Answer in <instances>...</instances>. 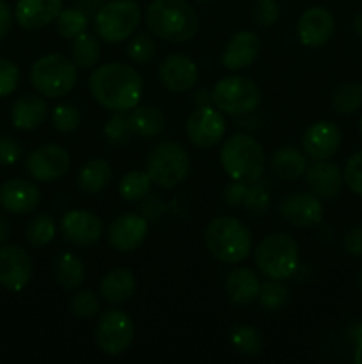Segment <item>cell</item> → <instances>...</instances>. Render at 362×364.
<instances>
[{"label":"cell","instance_id":"277c9868","mask_svg":"<svg viewBox=\"0 0 362 364\" xmlns=\"http://www.w3.org/2000/svg\"><path fill=\"white\" fill-rule=\"evenodd\" d=\"M220 164L229 180L256 183L265 173L266 155L263 146L252 135L234 134L224 141Z\"/></svg>","mask_w":362,"mask_h":364},{"label":"cell","instance_id":"ee69618b","mask_svg":"<svg viewBox=\"0 0 362 364\" xmlns=\"http://www.w3.org/2000/svg\"><path fill=\"white\" fill-rule=\"evenodd\" d=\"M20 85V68L9 59L0 57V98L13 95Z\"/></svg>","mask_w":362,"mask_h":364},{"label":"cell","instance_id":"7bdbcfd3","mask_svg":"<svg viewBox=\"0 0 362 364\" xmlns=\"http://www.w3.org/2000/svg\"><path fill=\"white\" fill-rule=\"evenodd\" d=\"M270 208V192L268 188L263 187L259 181L251 183L247 192V198H245L243 210L252 217H263Z\"/></svg>","mask_w":362,"mask_h":364},{"label":"cell","instance_id":"7402d4cb","mask_svg":"<svg viewBox=\"0 0 362 364\" xmlns=\"http://www.w3.org/2000/svg\"><path fill=\"white\" fill-rule=\"evenodd\" d=\"M62 7V0H18L14 18L21 28L35 32L53 23Z\"/></svg>","mask_w":362,"mask_h":364},{"label":"cell","instance_id":"44dd1931","mask_svg":"<svg viewBox=\"0 0 362 364\" xmlns=\"http://www.w3.org/2000/svg\"><path fill=\"white\" fill-rule=\"evenodd\" d=\"M304 176L309 191L323 201L336 199L343 191V171L337 164L329 162V160H314V164L307 166Z\"/></svg>","mask_w":362,"mask_h":364},{"label":"cell","instance_id":"e575fe53","mask_svg":"<svg viewBox=\"0 0 362 364\" xmlns=\"http://www.w3.org/2000/svg\"><path fill=\"white\" fill-rule=\"evenodd\" d=\"M57 224L48 213H38L28 220L25 228V240L31 247H46L55 238Z\"/></svg>","mask_w":362,"mask_h":364},{"label":"cell","instance_id":"30bf717a","mask_svg":"<svg viewBox=\"0 0 362 364\" xmlns=\"http://www.w3.org/2000/svg\"><path fill=\"white\" fill-rule=\"evenodd\" d=\"M135 338V323L128 313L121 309H106L96 322L94 340L105 355L116 358L131 347Z\"/></svg>","mask_w":362,"mask_h":364},{"label":"cell","instance_id":"f35d334b","mask_svg":"<svg viewBox=\"0 0 362 364\" xmlns=\"http://www.w3.org/2000/svg\"><path fill=\"white\" fill-rule=\"evenodd\" d=\"M126 55L135 64H149L156 55V43L148 32H135L128 41Z\"/></svg>","mask_w":362,"mask_h":364},{"label":"cell","instance_id":"ab89813d","mask_svg":"<svg viewBox=\"0 0 362 364\" xmlns=\"http://www.w3.org/2000/svg\"><path fill=\"white\" fill-rule=\"evenodd\" d=\"M70 309L77 318H94L102 309L99 297L87 288H77L70 299Z\"/></svg>","mask_w":362,"mask_h":364},{"label":"cell","instance_id":"b9f144b4","mask_svg":"<svg viewBox=\"0 0 362 364\" xmlns=\"http://www.w3.org/2000/svg\"><path fill=\"white\" fill-rule=\"evenodd\" d=\"M251 14L258 27L270 28L279 21L280 6L277 0H252Z\"/></svg>","mask_w":362,"mask_h":364},{"label":"cell","instance_id":"9a60e30c","mask_svg":"<svg viewBox=\"0 0 362 364\" xmlns=\"http://www.w3.org/2000/svg\"><path fill=\"white\" fill-rule=\"evenodd\" d=\"M279 215L293 228H314L323 220V203L312 192H291L279 203Z\"/></svg>","mask_w":362,"mask_h":364},{"label":"cell","instance_id":"d6986e66","mask_svg":"<svg viewBox=\"0 0 362 364\" xmlns=\"http://www.w3.org/2000/svg\"><path fill=\"white\" fill-rule=\"evenodd\" d=\"M158 78L170 92H188L199 80V68L183 53H170L160 63Z\"/></svg>","mask_w":362,"mask_h":364},{"label":"cell","instance_id":"4316f807","mask_svg":"<svg viewBox=\"0 0 362 364\" xmlns=\"http://www.w3.org/2000/svg\"><path fill=\"white\" fill-rule=\"evenodd\" d=\"M270 169L279 180L295 181L307 171V155L295 146H283L270 159Z\"/></svg>","mask_w":362,"mask_h":364},{"label":"cell","instance_id":"5b68a950","mask_svg":"<svg viewBox=\"0 0 362 364\" xmlns=\"http://www.w3.org/2000/svg\"><path fill=\"white\" fill-rule=\"evenodd\" d=\"M254 265L266 279L287 281L300 265L298 244L287 233H270L256 245Z\"/></svg>","mask_w":362,"mask_h":364},{"label":"cell","instance_id":"9c48e42d","mask_svg":"<svg viewBox=\"0 0 362 364\" xmlns=\"http://www.w3.org/2000/svg\"><path fill=\"white\" fill-rule=\"evenodd\" d=\"M213 105L227 116H247L258 110L261 89L252 78L241 75L220 78L212 89Z\"/></svg>","mask_w":362,"mask_h":364},{"label":"cell","instance_id":"d4e9b609","mask_svg":"<svg viewBox=\"0 0 362 364\" xmlns=\"http://www.w3.org/2000/svg\"><path fill=\"white\" fill-rule=\"evenodd\" d=\"M259 288H261V281L258 274L248 267H238L231 270L226 277L227 299L234 306H248L258 301Z\"/></svg>","mask_w":362,"mask_h":364},{"label":"cell","instance_id":"f907efd6","mask_svg":"<svg viewBox=\"0 0 362 364\" xmlns=\"http://www.w3.org/2000/svg\"><path fill=\"white\" fill-rule=\"evenodd\" d=\"M105 2H106V0H75V6H77L78 9L84 11V13L87 14L89 18H91V16H94L96 13H98V9Z\"/></svg>","mask_w":362,"mask_h":364},{"label":"cell","instance_id":"603a6c76","mask_svg":"<svg viewBox=\"0 0 362 364\" xmlns=\"http://www.w3.org/2000/svg\"><path fill=\"white\" fill-rule=\"evenodd\" d=\"M261 53V39L251 31H240L227 41L222 52V66L229 71H240L252 66Z\"/></svg>","mask_w":362,"mask_h":364},{"label":"cell","instance_id":"4fadbf2b","mask_svg":"<svg viewBox=\"0 0 362 364\" xmlns=\"http://www.w3.org/2000/svg\"><path fill=\"white\" fill-rule=\"evenodd\" d=\"M60 233L75 247H91L103 237V220L89 210H70L60 217Z\"/></svg>","mask_w":362,"mask_h":364},{"label":"cell","instance_id":"f6af8a7d","mask_svg":"<svg viewBox=\"0 0 362 364\" xmlns=\"http://www.w3.org/2000/svg\"><path fill=\"white\" fill-rule=\"evenodd\" d=\"M343 176H344V183H346V187L350 188L353 194L361 196L362 198V149L361 151L353 153V155L346 160Z\"/></svg>","mask_w":362,"mask_h":364},{"label":"cell","instance_id":"e0dca14e","mask_svg":"<svg viewBox=\"0 0 362 364\" xmlns=\"http://www.w3.org/2000/svg\"><path fill=\"white\" fill-rule=\"evenodd\" d=\"M336 18L327 7L312 6L300 14L297 23V36L309 48H319L334 38Z\"/></svg>","mask_w":362,"mask_h":364},{"label":"cell","instance_id":"52a82bcc","mask_svg":"<svg viewBox=\"0 0 362 364\" xmlns=\"http://www.w3.org/2000/svg\"><path fill=\"white\" fill-rule=\"evenodd\" d=\"M142 11L135 0H106L92 16L94 34L109 45H117L137 32Z\"/></svg>","mask_w":362,"mask_h":364},{"label":"cell","instance_id":"f546056e","mask_svg":"<svg viewBox=\"0 0 362 364\" xmlns=\"http://www.w3.org/2000/svg\"><path fill=\"white\" fill-rule=\"evenodd\" d=\"M53 277L62 290L75 291L80 288L85 279V267L80 256L70 251L60 252L53 263Z\"/></svg>","mask_w":362,"mask_h":364},{"label":"cell","instance_id":"4dcf8cb0","mask_svg":"<svg viewBox=\"0 0 362 364\" xmlns=\"http://www.w3.org/2000/svg\"><path fill=\"white\" fill-rule=\"evenodd\" d=\"M71 60L78 66V70H91L98 64L99 55V38L92 32H82L77 38L71 39Z\"/></svg>","mask_w":362,"mask_h":364},{"label":"cell","instance_id":"6f0895ef","mask_svg":"<svg viewBox=\"0 0 362 364\" xmlns=\"http://www.w3.org/2000/svg\"><path fill=\"white\" fill-rule=\"evenodd\" d=\"M199 2H212V0H199Z\"/></svg>","mask_w":362,"mask_h":364},{"label":"cell","instance_id":"60d3db41","mask_svg":"<svg viewBox=\"0 0 362 364\" xmlns=\"http://www.w3.org/2000/svg\"><path fill=\"white\" fill-rule=\"evenodd\" d=\"M82 123V112L75 103L62 102L57 107H53L52 112V124L60 134H71L77 130Z\"/></svg>","mask_w":362,"mask_h":364},{"label":"cell","instance_id":"83f0119b","mask_svg":"<svg viewBox=\"0 0 362 364\" xmlns=\"http://www.w3.org/2000/svg\"><path fill=\"white\" fill-rule=\"evenodd\" d=\"M133 134L142 139H156L165 132L167 117L156 105H137L128 114Z\"/></svg>","mask_w":362,"mask_h":364},{"label":"cell","instance_id":"bcb514c9","mask_svg":"<svg viewBox=\"0 0 362 364\" xmlns=\"http://www.w3.org/2000/svg\"><path fill=\"white\" fill-rule=\"evenodd\" d=\"M23 156V144L11 135L0 137V166L9 167L18 164Z\"/></svg>","mask_w":362,"mask_h":364},{"label":"cell","instance_id":"9f6ffc18","mask_svg":"<svg viewBox=\"0 0 362 364\" xmlns=\"http://www.w3.org/2000/svg\"><path fill=\"white\" fill-rule=\"evenodd\" d=\"M358 130H361V135H362V116H361V121H358Z\"/></svg>","mask_w":362,"mask_h":364},{"label":"cell","instance_id":"7dc6e473","mask_svg":"<svg viewBox=\"0 0 362 364\" xmlns=\"http://www.w3.org/2000/svg\"><path fill=\"white\" fill-rule=\"evenodd\" d=\"M251 183H243V181H233L224 188V201L227 203L233 208H238V206H243L245 198H247V192Z\"/></svg>","mask_w":362,"mask_h":364},{"label":"cell","instance_id":"1f68e13d","mask_svg":"<svg viewBox=\"0 0 362 364\" xmlns=\"http://www.w3.org/2000/svg\"><path fill=\"white\" fill-rule=\"evenodd\" d=\"M229 340L234 350L241 355H247V358H256V355L261 354L263 345H265L261 331L254 326H248V323L234 326L231 329Z\"/></svg>","mask_w":362,"mask_h":364},{"label":"cell","instance_id":"484cf974","mask_svg":"<svg viewBox=\"0 0 362 364\" xmlns=\"http://www.w3.org/2000/svg\"><path fill=\"white\" fill-rule=\"evenodd\" d=\"M135 290H137V279L133 272L123 267L109 270L99 281V295L110 306H121L130 301Z\"/></svg>","mask_w":362,"mask_h":364},{"label":"cell","instance_id":"11a10c76","mask_svg":"<svg viewBox=\"0 0 362 364\" xmlns=\"http://www.w3.org/2000/svg\"><path fill=\"white\" fill-rule=\"evenodd\" d=\"M358 287H361V290H362V272H361V276H358Z\"/></svg>","mask_w":362,"mask_h":364},{"label":"cell","instance_id":"2e32d148","mask_svg":"<svg viewBox=\"0 0 362 364\" xmlns=\"http://www.w3.org/2000/svg\"><path fill=\"white\" fill-rule=\"evenodd\" d=\"M149 233V223L138 213H123L110 223L106 242L117 252H133L144 244Z\"/></svg>","mask_w":362,"mask_h":364},{"label":"cell","instance_id":"8d00e7d4","mask_svg":"<svg viewBox=\"0 0 362 364\" xmlns=\"http://www.w3.org/2000/svg\"><path fill=\"white\" fill-rule=\"evenodd\" d=\"M103 134H105L106 142L110 146H116V148L128 146L135 135L126 112H114V116L106 119L105 127H103Z\"/></svg>","mask_w":362,"mask_h":364},{"label":"cell","instance_id":"8fae6325","mask_svg":"<svg viewBox=\"0 0 362 364\" xmlns=\"http://www.w3.org/2000/svg\"><path fill=\"white\" fill-rule=\"evenodd\" d=\"M187 139L199 149H209L226 135V119L215 105L195 107L185 123Z\"/></svg>","mask_w":362,"mask_h":364},{"label":"cell","instance_id":"f5cc1de1","mask_svg":"<svg viewBox=\"0 0 362 364\" xmlns=\"http://www.w3.org/2000/svg\"><path fill=\"white\" fill-rule=\"evenodd\" d=\"M194 102H195V105H197V107H201V105H212V103H213V100H212V91H208V89H201V91L195 92Z\"/></svg>","mask_w":362,"mask_h":364},{"label":"cell","instance_id":"3957f363","mask_svg":"<svg viewBox=\"0 0 362 364\" xmlns=\"http://www.w3.org/2000/svg\"><path fill=\"white\" fill-rule=\"evenodd\" d=\"M204 245L216 262L236 265L251 256L252 233L236 217L220 215L206 224Z\"/></svg>","mask_w":362,"mask_h":364},{"label":"cell","instance_id":"6da1fadb","mask_svg":"<svg viewBox=\"0 0 362 364\" xmlns=\"http://www.w3.org/2000/svg\"><path fill=\"white\" fill-rule=\"evenodd\" d=\"M89 91L103 109L110 112H130L141 103L144 80L133 66L106 63L91 73Z\"/></svg>","mask_w":362,"mask_h":364},{"label":"cell","instance_id":"db71d44e","mask_svg":"<svg viewBox=\"0 0 362 364\" xmlns=\"http://www.w3.org/2000/svg\"><path fill=\"white\" fill-rule=\"evenodd\" d=\"M353 32H355V36H357L358 39H361L362 41V13H358V14H355V18H353Z\"/></svg>","mask_w":362,"mask_h":364},{"label":"cell","instance_id":"ba28073f","mask_svg":"<svg viewBox=\"0 0 362 364\" xmlns=\"http://www.w3.org/2000/svg\"><path fill=\"white\" fill-rule=\"evenodd\" d=\"M146 173L153 185L160 188H174L183 183L190 174V156L188 151L174 141L160 142L148 156Z\"/></svg>","mask_w":362,"mask_h":364},{"label":"cell","instance_id":"f1b7e54d","mask_svg":"<svg viewBox=\"0 0 362 364\" xmlns=\"http://www.w3.org/2000/svg\"><path fill=\"white\" fill-rule=\"evenodd\" d=\"M112 181V167L105 159H92L78 171L77 185L84 194L96 196L105 191Z\"/></svg>","mask_w":362,"mask_h":364},{"label":"cell","instance_id":"5bb4252c","mask_svg":"<svg viewBox=\"0 0 362 364\" xmlns=\"http://www.w3.org/2000/svg\"><path fill=\"white\" fill-rule=\"evenodd\" d=\"M34 263L21 245H0V287L9 291H21L32 279Z\"/></svg>","mask_w":362,"mask_h":364},{"label":"cell","instance_id":"d6a6232c","mask_svg":"<svg viewBox=\"0 0 362 364\" xmlns=\"http://www.w3.org/2000/svg\"><path fill=\"white\" fill-rule=\"evenodd\" d=\"M330 105L337 114L350 116L362 109V84L361 82H344L334 89Z\"/></svg>","mask_w":362,"mask_h":364},{"label":"cell","instance_id":"ffe728a7","mask_svg":"<svg viewBox=\"0 0 362 364\" xmlns=\"http://www.w3.org/2000/svg\"><path fill=\"white\" fill-rule=\"evenodd\" d=\"M41 203V192L38 185L23 178H13L4 181L0 187V206L4 212L13 215H28Z\"/></svg>","mask_w":362,"mask_h":364},{"label":"cell","instance_id":"836d02e7","mask_svg":"<svg viewBox=\"0 0 362 364\" xmlns=\"http://www.w3.org/2000/svg\"><path fill=\"white\" fill-rule=\"evenodd\" d=\"M151 187L153 181L146 171H130L119 180L117 192L124 201L137 203L151 194Z\"/></svg>","mask_w":362,"mask_h":364},{"label":"cell","instance_id":"74e56055","mask_svg":"<svg viewBox=\"0 0 362 364\" xmlns=\"http://www.w3.org/2000/svg\"><path fill=\"white\" fill-rule=\"evenodd\" d=\"M287 299H290V291L284 287L283 281L266 279L265 283H261L258 302L259 308L265 311H279L287 304Z\"/></svg>","mask_w":362,"mask_h":364},{"label":"cell","instance_id":"816d5d0a","mask_svg":"<svg viewBox=\"0 0 362 364\" xmlns=\"http://www.w3.org/2000/svg\"><path fill=\"white\" fill-rule=\"evenodd\" d=\"M11 238V223L4 213H0V245L7 244Z\"/></svg>","mask_w":362,"mask_h":364},{"label":"cell","instance_id":"ac0fdd59","mask_svg":"<svg viewBox=\"0 0 362 364\" xmlns=\"http://www.w3.org/2000/svg\"><path fill=\"white\" fill-rule=\"evenodd\" d=\"M343 144L339 127L332 121H316L305 128L302 149L312 160H330L337 155Z\"/></svg>","mask_w":362,"mask_h":364},{"label":"cell","instance_id":"cb8c5ba5","mask_svg":"<svg viewBox=\"0 0 362 364\" xmlns=\"http://www.w3.org/2000/svg\"><path fill=\"white\" fill-rule=\"evenodd\" d=\"M48 117V105L41 95H21L14 100L11 109L13 127L20 132H32L41 127Z\"/></svg>","mask_w":362,"mask_h":364},{"label":"cell","instance_id":"7a4b0ae2","mask_svg":"<svg viewBox=\"0 0 362 364\" xmlns=\"http://www.w3.org/2000/svg\"><path fill=\"white\" fill-rule=\"evenodd\" d=\"M146 25L156 38L181 45L195 38L199 18L187 0H153L146 9Z\"/></svg>","mask_w":362,"mask_h":364},{"label":"cell","instance_id":"7c38bea8","mask_svg":"<svg viewBox=\"0 0 362 364\" xmlns=\"http://www.w3.org/2000/svg\"><path fill=\"white\" fill-rule=\"evenodd\" d=\"M71 156L59 144H43L32 149L25 159V169L32 180L50 183L64 178L70 171Z\"/></svg>","mask_w":362,"mask_h":364},{"label":"cell","instance_id":"681fc988","mask_svg":"<svg viewBox=\"0 0 362 364\" xmlns=\"http://www.w3.org/2000/svg\"><path fill=\"white\" fill-rule=\"evenodd\" d=\"M13 21H14V14L11 11V7L7 6L4 0H0V41L6 38L7 34L13 28Z\"/></svg>","mask_w":362,"mask_h":364},{"label":"cell","instance_id":"c3c4849f","mask_svg":"<svg viewBox=\"0 0 362 364\" xmlns=\"http://www.w3.org/2000/svg\"><path fill=\"white\" fill-rule=\"evenodd\" d=\"M344 251L350 256H362V226H355L344 235L343 238Z\"/></svg>","mask_w":362,"mask_h":364},{"label":"cell","instance_id":"d590c367","mask_svg":"<svg viewBox=\"0 0 362 364\" xmlns=\"http://www.w3.org/2000/svg\"><path fill=\"white\" fill-rule=\"evenodd\" d=\"M55 27L64 39H75L78 34L87 31L89 16L77 6L66 7V9L62 7L59 16L55 18Z\"/></svg>","mask_w":362,"mask_h":364},{"label":"cell","instance_id":"8992f818","mask_svg":"<svg viewBox=\"0 0 362 364\" xmlns=\"http://www.w3.org/2000/svg\"><path fill=\"white\" fill-rule=\"evenodd\" d=\"M31 84L45 98H64L78 80V66L64 53H46L31 68Z\"/></svg>","mask_w":362,"mask_h":364}]
</instances>
